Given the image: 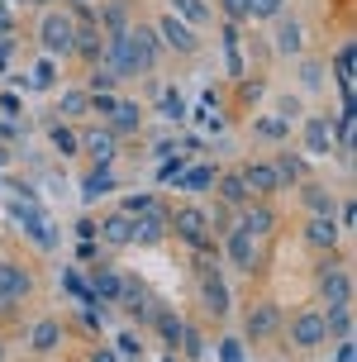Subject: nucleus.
<instances>
[{"label":"nucleus","mask_w":357,"mask_h":362,"mask_svg":"<svg viewBox=\"0 0 357 362\" xmlns=\"http://www.w3.org/2000/svg\"><path fill=\"white\" fill-rule=\"evenodd\" d=\"M158 53L162 43L158 34L148 29V24H124V29H110L105 34V57H100V67L115 76H143L158 67Z\"/></svg>","instance_id":"nucleus-1"},{"label":"nucleus","mask_w":357,"mask_h":362,"mask_svg":"<svg viewBox=\"0 0 357 362\" xmlns=\"http://www.w3.org/2000/svg\"><path fill=\"white\" fill-rule=\"evenodd\" d=\"M38 43L48 57H71V43H76V15L67 10H48L43 24H38Z\"/></svg>","instance_id":"nucleus-2"},{"label":"nucleus","mask_w":357,"mask_h":362,"mask_svg":"<svg viewBox=\"0 0 357 362\" xmlns=\"http://www.w3.org/2000/svg\"><path fill=\"white\" fill-rule=\"evenodd\" d=\"M167 229H177V238H186L196 253H210L214 248V234H210V215L200 205H181L177 215L167 219Z\"/></svg>","instance_id":"nucleus-3"},{"label":"nucleus","mask_w":357,"mask_h":362,"mask_svg":"<svg viewBox=\"0 0 357 362\" xmlns=\"http://www.w3.org/2000/svg\"><path fill=\"white\" fill-rule=\"evenodd\" d=\"M153 34H158V43H167V48H172V53H181V57L200 53V34L191 29V24H181L177 15H162L158 24H153Z\"/></svg>","instance_id":"nucleus-4"},{"label":"nucleus","mask_w":357,"mask_h":362,"mask_svg":"<svg viewBox=\"0 0 357 362\" xmlns=\"http://www.w3.org/2000/svg\"><path fill=\"white\" fill-rule=\"evenodd\" d=\"M71 53L81 57L86 67H100V57H105V34H100V24L86 10L76 15V43H71Z\"/></svg>","instance_id":"nucleus-5"},{"label":"nucleus","mask_w":357,"mask_h":362,"mask_svg":"<svg viewBox=\"0 0 357 362\" xmlns=\"http://www.w3.org/2000/svg\"><path fill=\"white\" fill-rule=\"evenodd\" d=\"M320 296H324V305H353V276L339 267L334 253H329V262L320 272Z\"/></svg>","instance_id":"nucleus-6"},{"label":"nucleus","mask_w":357,"mask_h":362,"mask_svg":"<svg viewBox=\"0 0 357 362\" xmlns=\"http://www.w3.org/2000/svg\"><path fill=\"white\" fill-rule=\"evenodd\" d=\"M243 329H248L252 344L276 339V334H281V310L271 305V300H257V305H248V315H243Z\"/></svg>","instance_id":"nucleus-7"},{"label":"nucleus","mask_w":357,"mask_h":362,"mask_svg":"<svg viewBox=\"0 0 357 362\" xmlns=\"http://www.w3.org/2000/svg\"><path fill=\"white\" fill-rule=\"evenodd\" d=\"M262 238H252V234H243V229H229L224 234V253H229V262L238 272H257V262H262V248H257Z\"/></svg>","instance_id":"nucleus-8"},{"label":"nucleus","mask_w":357,"mask_h":362,"mask_svg":"<svg viewBox=\"0 0 357 362\" xmlns=\"http://www.w3.org/2000/svg\"><path fill=\"white\" fill-rule=\"evenodd\" d=\"M291 344L295 348H320V344H329V329H324V315L320 310H300L295 320H291Z\"/></svg>","instance_id":"nucleus-9"},{"label":"nucleus","mask_w":357,"mask_h":362,"mask_svg":"<svg viewBox=\"0 0 357 362\" xmlns=\"http://www.w3.org/2000/svg\"><path fill=\"white\" fill-rule=\"evenodd\" d=\"M339 148V129L329 115H315L310 124H305V153H315V158H329Z\"/></svg>","instance_id":"nucleus-10"},{"label":"nucleus","mask_w":357,"mask_h":362,"mask_svg":"<svg viewBox=\"0 0 357 362\" xmlns=\"http://www.w3.org/2000/svg\"><path fill=\"white\" fill-rule=\"evenodd\" d=\"M15 219L34 234V243L38 248H53L57 243V234H53V224H48V215L38 210V200H24V205H15Z\"/></svg>","instance_id":"nucleus-11"},{"label":"nucleus","mask_w":357,"mask_h":362,"mask_svg":"<svg viewBox=\"0 0 357 362\" xmlns=\"http://www.w3.org/2000/svg\"><path fill=\"white\" fill-rule=\"evenodd\" d=\"M200 305L210 310L214 320H219V315H229V286H224V276H219V272H200Z\"/></svg>","instance_id":"nucleus-12"},{"label":"nucleus","mask_w":357,"mask_h":362,"mask_svg":"<svg viewBox=\"0 0 357 362\" xmlns=\"http://www.w3.org/2000/svg\"><path fill=\"white\" fill-rule=\"evenodd\" d=\"M139 124H143V105L139 100H115V110L105 115V129L119 139V134H139Z\"/></svg>","instance_id":"nucleus-13"},{"label":"nucleus","mask_w":357,"mask_h":362,"mask_svg":"<svg viewBox=\"0 0 357 362\" xmlns=\"http://www.w3.org/2000/svg\"><path fill=\"white\" fill-rule=\"evenodd\" d=\"M81 148L90 153V163H95V167H110V163H115V153H119V144H115V134H110L105 124L90 129V134H81Z\"/></svg>","instance_id":"nucleus-14"},{"label":"nucleus","mask_w":357,"mask_h":362,"mask_svg":"<svg viewBox=\"0 0 357 362\" xmlns=\"http://www.w3.org/2000/svg\"><path fill=\"white\" fill-rule=\"evenodd\" d=\"M100 238H105L110 248H129V243H134V215L110 210V215L100 219Z\"/></svg>","instance_id":"nucleus-15"},{"label":"nucleus","mask_w":357,"mask_h":362,"mask_svg":"<svg viewBox=\"0 0 357 362\" xmlns=\"http://www.w3.org/2000/svg\"><path fill=\"white\" fill-rule=\"evenodd\" d=\"M305 238H310L315 248H324V253H334V248H339V219L334 215H310L305 219Z\"/></svg>","instance_id":"nucleus-16"},{"label":"nucleus","mask_w":357,"mask_h":362,"mask_svg":"<svg viewBox=\"0 0 357 362\" xmlns=\"http://www.w3.org/2000/svg\"><path fill=\"white\" fill-rule=\"evenodd\" d=\"M90 291H95V300H119V296H124V272H115L110 262H95Z\"/></svg>","instance_id":"nucleus-17"},{"label":"nucleus","mask_w":357,"mask_h":362,"mask_svg":"<svg viewBox=\"0 0 357 362\" xmlns=\"http://www.w3.org/2000/svg\"><path fill=\"white\" fill-rule=\"evenodd\" d=\"M167 219H172V210H153V215H134V243H162L167 238Z\"/></svg>","instance_id":"nucleus-18"},{"label":"nucleus","mask_w":357,"mask_h":362,"mask_svg":"<svg viewBox=\"0 0 357 362\" xmlns=\"http://www.w3.org/2000/svg\"><path fill=\"white\" fill-rule=\"evenodd\" d=\"M238 177H243V186H248V196H271V191H281V181H276L271 163H248Z\"/></svg>","instance_id":"nucleus-19"},{"label":"nucleus","mask_w":357,"mask_h":362,"mask_svg":"<svg viewBox=\"0 0 357 362\" xmlns=\"http://www.w3.org/2000/svg\"><path fill=\"white\" fill-rule=\"evenodd\" d=\"M238 229H243V234H252V238H267L271 229H276V215H271V205H262V200H257V205H248V210L238 215Z\"/></svg>","instance_id":"nucleus-20"},{"label":"nucleus","mask_w":357,"mask_h":362,"mask_svg":"<svg viewBox=\"0 0 357 362\" xmlns=\"http://www.w3.org/2000/svg\"><path fill=\"white\" fill-rule=\"evenodd\" d=\"M271 172H276V181H281V186H305V158L300 153H276V158H271Z\"/></svg>","instance_id":"nucleus-21"},{"label":"nucleus","mask_w":357,"mask_h":362,"mask_svg":"<svg viewBox=\"0 0 357 362\" xmlns=\"http://www.w3.org/2000/svg\"><path fill=\"white\" fill-rule=\"evenodd\" d=\"M167 15H177L181 24H191V29H205V24H210V5H205V0H172Z\"/></svg>","instance_id":"nucleus-22"},{"label":"nucleus","mask_w":357,"mask_h":362,"mask_svg":"<svg viewBox=\"0 0 357 362\" xmlns=\"http://www.w3.org/2000/svg\"><path fill=\"white\" fill-rule=\"evenodd\" d=\"M214 177H219V172H214L210 163H196V167H186V172L177 177V186L181 191H214Z\"/></svg>","instance_id":"nucleus-23"},{"label":"nucleus","mask_w":357,"mask_h":362,"mask_svg":"<svg viewBox=\"0 0 357 362\" xmlns=\"http://www.w3.org/2000/svg\"><path fill=\"white\" fill-rule=\"evenodd\" d=\"M57 344H62V325H57V320H38L34 334H29V348H34V353H53Z\"/></svg>","instance_id":"nucleus-24"},{"label":"nucleus","mask_w":357,"mask_h":362,"mask_svg":"<svg viewBox=\"0 0 357 362\" xmlns=\"http://www.w3.org/2000/svg\"><path fill=\"white\" fill-rule=\"evenodd\" d=\"M324 329H329V339H353V305H329Z\"/></svg>","instance_id":"nucleus-25"},{"label":"nucleus","mask_w":357,"mask_h":362,"mask_svg":"<svg viewBox=\"0 0 357 362\" xmlns=\"http://www.w3.org/2000/svg\"><path fill=\"white\" fill-rule=\"evenodd\" d=\"M153 325H158V334H162V344H167V353H177L181 334H186V325H181L177 315H167V310H158V315H153Z\"/></svg>","instance_id":"nucleus-26"},{"label":"nucleus","mask_w":357,"mask_h":362,"mask_svg":"<svg viewBox=\"0 0 357 362\" xmlns=\"http://www.w3.org/2000/svg\"><path fill=\"white\" fill-rule=\"evenodd\" d=\"M115 191V177H110V167H95L86 181H81V200H100Z\"/></svg>","instance_id":"nucleus-27"},{"label":"nucleus","mask_w":357,"mask_h":362,"mask_svg":"<svg viewBox=\"0 0 357 362\" xmlns=\"http://www.w3.org/2000/svg\"><path fill=\"white\" fill-rule=\"evenodd\" d=\"M214 186H219V196L229 200V205H248V186H243V177L238 172H229V177H214Z\"/></svg>","instance_id":"nucleus-28"},{"label":"nucleus","mask_w":357,"mask_h":362,"mask_svg":"<svg viewBox=\"0 0 357 362\" xmlns=\"http://www.w3.org/2000/svg\"><path fill=\"white\" fill-rule=\"evenodd\" d=\"M86 110H90V90H62V100H57V115L62 119H76Z\"/></svg>","instance_id":"nucleus-29"},{"label":"nucleus","mask_w":357,"mask_h":362,"mask_svg":"<svg viewBox=\"0 0 357 362\" xmlns=\"http://www.w3.org/2000/svg\"><path fill=\"white\" fill-rule=\"evenodd\" d=\"M153 210H167L153 191H129L124 196V215H153Z\"/></svg>","instance_id":"nucleus-30"},{"label":"nucleus","mask_w":357,"mask_h":362,"mask_svg":"<svg viewBox=\"0 0 357 362\" xmlns=\"http://www.w3.org/2000/svg\"><path fill=\"white\" fill-rule=\"evenodd\" d=\"M276 48L281 53H300V24L295 19H281L276 24Z\"/></svg>","instance_id":"nucleus-31"},{"label":"nucleus","mask_w":357,"mask_h":362,"mask_svg":"<svg viewBox=\"0 0 357 362\" xmlns=\"http://www.w3.org/2000/svg\"><path fill=\"white\" fill-rule=\"evenodd\" d=\"M158 110H162V119H186V100H181V90H162L158 95Z\"/></svg>","instance_id":"nucleus-32"},{"label":"nucleus","mask_w":357,"mask_h":362,"mask_svg":"<svg viewBox=\"0 0 357 362\" xmlns=\"http://www.w3.org/2000/svg\"><path fill=\"white\" fill-rule=\"evenodd\" d=\"M48 139H53V148L62 153V158H71V153H81V139H76V134H71L67 124H53V134H48Z\"/></svg>","instance_id":"nucleus-33"},{"label":"nucleus","mask_w":357,"mask_h":362,"mask_svg":"<svg viewBox=\"0 0 357 362\" xmlns=\"http://www.w3.org/2000/svg\"><path fill=\"white\" fill-rule=\"evenodd\" d=\"M305 205H310L315 215H334V196L320 191V186H310V181H305Z\"/></svg>","instance_id":"nucleus-34"},{"label":"nucleus","mask_w":357,"mask_h":362,"mask_svg":"<svg viewBox=\"0 0 357 362\" xmlns=\"http://www.w3.org/2000/svg\"><path fill=\"white\" fill-rule=\"evenodd\" d=\"M62 286H67L71 296H76V300H86V305L95 300V291H90V281L81 276V272H62Z\"/></svg>","instance_id":"nucleus-35"},{"label":"nucleus","mask_w":357,"mask_h":362,"mask_svg":"<svg viewBox=\"0 0 357 362\" xmlns=\"http://www.w3.org/2000/svg\"><path fill=\"white\" fill-rule=\"evenodd\" d=\"M115 81H119L115 72H105V67H90V95H110V90H115Z\"/></svg>","instance_id":"nucleus-36"},{"label":"nucleus","mask_w":357,"mask_h":362,"mask_svg":"<svg viewBox=\"0 0 357 362\" xmlns=\"http://www.w3.org/2000/svg\"><path fill=\"white\" fill-rule=\"evenodd\" d=\"M339 81H343V95L353 100V48H343V53H339Z\"/></svg>","instance_id":"nucleus-37"},{"label":"nucleus","mask_w":357,"mask_h":362,"mask_svg":"<svg viewBox=\"0 0 357 362\" xmlns=\"http://www.w3.org/2000/svg\"><path fill=\"white\" fill-rule=\"evenodd\" d=\"M281 0H248V19H276Z\"/></svg>","instance_id":"nucleus-38"},{"label":"nucleus","mask_w":357,"mask_h":362,"mask_svg":"<svg viewBox=\"0 0 357 362\" xmlns=\"http://www.w3.org/2000/svg\"><path fill=\"white\" fill-rule=\"evenodd\" d=\"M115 353H119V358H143V339H139V334H119Z\"/></svg>","instance_id":"nucleus-39"},{"label":"nucleus","mask_w":357,"mask_h":362,"mask_svg":"<svg viewBox=\"0 0 357 362\" xmlns=\"http://www.w3.org/2000/svg\"><path fill=\"white\" fill-rule=\"evenodd\" d=\"M53 76H57V62H53V57H43V62L34 67V76H29V81H34V86H53Z\"/></svg>","instance_id":"nucleus-40"},{"label":"nucleus","mask_w":357,"mask_h":362,"mask_svg":"<svg viewBox=\"0 0 357 362\" xmlns=\"http://www.w3.org/2000/svg\"><path fill=\"white\" fill-rule=\"evenodd\" d=\"M257 134H262V139H286V134H291V124H281V119H257Z\"/></svg>","instance_id":"nucleus-41"},{"label":"nucleus","mask_w":357,"mask_h":362,"mask_svg":"<svg viewBox=\"0 0 357 362\" xmlns=\"http://www.w3.org/2000/svg\"><path fill=\"white\" fill-rule=\"evenodd\" d=\"M181 172H186V158H177V163H162V172H158V177L167 181V186H177V177H181Z\"/></svg>","instance_id":"nucleus-42"},{"label":"nucleus","mask_w":357,"mask_h":362,"mask_svg":"<svg viewBox=\"0 0 357 362\" xmlns=\"http://www.w3.org/2000/svg\"><path fill=\"white\" fill-rule=\"evenodd\" d=\"M219 358L224 362H243V344H238V339H224V344H219Z\"/></svg>","instance_id":"nucleus-43"},{"label":"nucleus","mask_w":357,"mask_h":362,"mask_svg":"<svg viewBox=\"0 0 357 362\" xmlns=\"http://www.w3.org/2000/svg\"><path fill=\"white\" fill-rule=\"evenodd\" d=\"M224 10H229V24H238V19H248V0H224Z\"/></svg>","instance_id":"nucleus-44"},{"label":"nucleus","mask_w":357,"mask_h":362,"mask_svg":"<svg viewBox=\"0 0 357 362\" xmlns=\"http://www.w3.org/2000/svg\"><path fill=\"white\" fill-rule=\"evenodd\" d=\"M90 110H95V115H100V119H105L110 110H115V95H90Z\"/></svg>","instance_id":"nucleus-45"},{"label":"nucleus","mask_w":357,"mask_h":362,"mask_svg":"<svg viewBox=\"0 0 357 362\" xmlns=\"http://www.w3.org/2000/svg\"><path fill=\"white\" fill-rule=\"evenodd\" d=\"M276 110H281V124H291V119L300 115V100H291V95H286V100H281V105H276Z\"/></svg>","instance_id":"nucleus-46"},{"label":"nucleus","mask_w":357,"mask_h":362,"mask_svg":"<svg viewBox=\"0 0 357 362\" xmlns=\"http://www.w3.org/2000/svg\"><path fill=\"white\" fill-rule=\"evenodd\" d=\"M334 362H357V353H353V339H339V353H334Z\"/></svg>","instance_id":"nucleus-47"},{"label":"nucleus","mask_w":357,"mask_h":362,"mask_svg":"<svg viewBox=\"0 0 357 362\" xmlns=\"http://www.w3.org/2000/svg\"><path fill=\"white\" fill-rule=\"evenodd\" d=\"M0 110H5V115H19L24 105H19V95H15V90H5V95H0Z\"/></svg>","instance_id":"nucleus-48"},{"label":"nucleus","mask_w":357,"mask_h":362,"mask_svg":"<svg viewBox=\"0 0 357 362\" xmlns=\"http://www.w3.org/2000/svg\"><path fill=\"white\" fill-rule=\"evenodd\" d=\"M90 362H119V353H115V348H95V353H90Z\"/></svg>","instance_id":"nucleus-49"},{"label":"nucleus","mask_w":357,"mask_h":362,"mask_svg":"<svg viewBox=\"0 0 357 362\" xmlns=\"http://www.w3.org/2000/svg\"><path fill=\"white\" fill-rule=\"evenodd\" d=\"M0 43H10V15H0Z\"/></svg>","instance_id":"nucleus-50"},{"label":"nucleus","mask_w":357,"mask_h":362,"mask_svg":"<svg viewBox=\"0 0 357 362\" xmlns=\"http://www.w3.org/2000/svg\"><path fill=\"white\" fill-rule=\"evenodd\" d=\"M10 48H15V38H10V43H0V72H5V57H10Z\"/></svg>","instance_id":"nucleus-51"},{"label":"nucleus","mask_w":357,"mask_h":362,"mask_svg":"<svg viewBox=\"0 0 357 362\" xmlns=\"http://www.w3.org/2000/svg\"><path fill=\"white\" fill-rule=\"evenodd\" d=\"M67 5H76V10H86V5H90V0H67Z\"/></svg>","instance_id":"nucleus-52"},{"label":"nucleus","mask_w":357,"mask_h":362,"mask_svg":"<svg viewBox=\"0 0 357 362\" xmlns=\"http://www.w3.org/2000/svg\"><path fill=\"white\" fill-rule=\"evenodd\" d=\"M5 163H10V153H5V148H0V167H5Z\"/></svg>","instance_id":"nucleus-53"},{"label":"nucleus","mask_w":357,"mask_h":362,"mask_svg":"<svg viewBox=\"0 0 357 362\" xmlns=\"http://www.w3.org/2000/svg\"><path fill=\"white\" fill-rule=\"evenodd\" d=\"M38 5H57V0H38Z\"/></svg>","instance_id":"nucleus-54"},{"label":"nucleus","mask_w":357,"mask_h":362,"mask_svg":"<svg viewBox=\"0 0 357 362\" xmlns=\"http://www.w3.org/2000/svg\"><path fill=\"white\" fill-rule=\"evenodd\" d=\"M162 362H177V358H172V353H167V358H162Z\"/></svg>","instance_id":"nucleus-55"},{"label":"nucleus","mask_w":357,"mask_h":362,"mask_svg":"<svg viewBox=\"0 0 357 362\" xmlns=\"http://www.w3.org/2000/svg\"><path fill=\"white\" fill-rule=\"evenodd\" d=\"M0 358H5V348H0Z\"/></svg>","instance_id":"nucleus-56"}]
</instances>
